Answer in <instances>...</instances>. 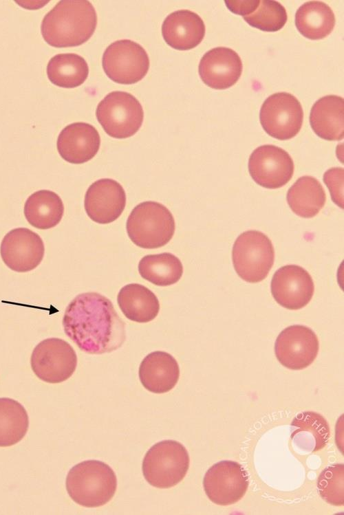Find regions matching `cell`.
Listing matches in <instances>:
<instances>
[{"mask_svg": "<svg viewBox=\"0 0 344 515\" xmlns=\"http://www.w3.org/2000/svg\"><path fill=\"white\" fill-rule=\"evenodd\" d=\"M317 487L320 496L326 502L333 505H343V464H332L325 468L319 476Z\"/></svg>", "mask_w": 344, "mask_h": 515, "instance_id": "31", "label": "cell"}, {"mask_svg": "<svg viewBox=\"0 0 344 515\" xmlns=\"http://www.w3.org/2000/svg\"><path fill=\"white\" fill-rule=\"evenodd\" d=\"M233 263L239 277L249 283L264 280L272 268L275 251L270 239L257 230H248L235 240Z\"/></svg>", "mask_w": 344, "mask_h": 515, "instance_id": "6", "label": "cell"}, {"mask_svg": "<svg viewBox=\"0 0 344 515\" xmlns=\"http://www.w3.org/2000/svg\"><path fill=\"white\" fill-rule=\"evenodd\" d=\"M319 342L316 333L301 325L284 329L277 336L275 352L279 362L288 369L301 370L310 366L317 356Z\"/></svg>", "mask_w": 344, "mask_h": 515, "instance_id": "13", "label": "cell"}, {"mask_svg": "<svg viewBox=\"0 0 344 515\" xmlns=\"http://www.w3.org/2000/svg\"><path fill=\"white\" fill-rule=\"evenodd\" d=\"M180 367L176 360L165 351L147 355L139 367V378L143 386L154 393H164L176 385Z\"/></svg>", "mask_w": 344, "mask_h": 515, "instance_id": "20", "label": "cell"}, {"mask_svg": "<svg viewBox=\"0 0 344 515\" xmlns=\"http://www.w3.org/2000/svg\"><path fill=\"white\" fill-rule=\"evenodd\" d=\"M260 123L271 137L289 140L301 129L303 111L297 98L287 92L272 94L264 102L259 112Z\"/></svg>", "mask_w": 344, "mask_h": 515, "instance_id": "10", "label": "cell"}, {"mask_svg": "<svg viewBox=\"0 0 344 515\" xmlns=\"http://www.w3.org/2000/svg\"><path fill=\"white\" fill-rule=\"evenodd\" d=\"M28 426V415L23 405L13 399L1 397L0 447L19 442L25 435Z\"/></svg>", "mask_w": 344, "mask_h": 515, "instance_id": "29", "label": "cell"}, {"mask_svg": "<svg viewBox=\"0 0 344 515\" xmlns=\"http://www.w3.org/2000/svg\"><path fill=\"white\" fill-rule=\"evenodd\" d=\"M332 10L326 3L310 1L301 5L295 14V25L298 31L310 40L323 39L327 36L335 25Z\"/></svg>", "mask_w": 344, "mask_h": 515, "instance_id": "24", "label": "cell"}, {"mask_svg": "<svg viewBox=\"0 0 344 515\" xmlns=\"http://www.w3.org/2000/svg\"><path fill=\"white\" fill-rule=\"evenodd\" d=\"M103 69L113 81L130 85L141 80L149 68L145 50L129 39L118 40L105 50L102 58Z\"/></svg>", "mask_w": 344, "mask_h": 515, "instance_id": "8", "label": "cell"}, {"mask_svg": "<svg viewBox=\"0 0 344 515\" xmlns=\"http://www.w3.org/2000/svg\"><path fill=\"white\" fill-rule=\"evenodd\" d=\"M310 123L314 132L321 138L341 140L344 135V100L336 95L319 98L312 106Z\"/></svg>", "mask_w": 344, "mask_h": 515, "instance_id": "21", "label": "cell"}, {"mask_svg": "<svg viewBox=\"0 0 344 515\" xmlns=\"http://www.w3.org/2000/svg\"><path fill=\"white\" fill-rule=\"evenodd\" d=\"M238 54L226 47H217L206 52L198 67L202 80L209 87L225 89L234 85L242 72Z\"/></svg>", "mask_w": 344, "mask_h": 515, "instance_id": "17", "label": "cell"}, {"mask_svg": "<svg viewBox=\"0 0 344 515\" xmlns=\"http://www.w3.org/2000/svg\"><path fill=\"white\" fill-rule=\"evenodd\" d=\"M294 162L288 152L272 144L255 149L248 160L252 179L262 187L274 189L283 186L294 173Z\"/></svg>", "mask_w": 344, "mask_h": 515, "instance_id": "12", "label": "cell"}, {"mask_svg": "<svg viewBox=\"0 0 344 515\" xmlns=\"http://www.w3.org/2000/svg\"><path fill=\"white\" fill-rule=\"evenodd\" d=\"M96 25L97 14L89 1L63 0L45 14L41 31L51 46L74 47L88 41Z\"/></svg>", "mask_w": 344, "mask_h": 515, "instance_id": "2", "label": "cell"}, {"mask_svg": "<svg viewBox=\"0 0 344 515\" xmlns=\"http://www.w3.org/2000/svg\"><path fill=\"white\" fill-rule=\"evenodd\" d=\"M270 287L275 300L282 307L292 310L307 305L314 290L310 274L297 265H287L277 270Z\"/></svg>", "mask_w": 344, "mask_h": 515, "instance_id": "15", "label": "cell"}, {"mask_svg": "<svg viewBox=\"0 0 344 515\" xmlns=\"http://www.w3.org/2000/svg\"><path fill=\"white\" fill-rule=\"evenodd\" d=\"M126 205V194L122 186L109 178L92 184L85 195L84 206L88 217L94 221L105 224L116 221Z\"/></svg>", "mask_w": 344, "mask_h": 515, "instance_id": "16", "label": "cell"}, {"mask_svg": "<svg viewBox=\"0 0 344 515\" xmlns=\"http://www.w3.org/2000/svg\"><path fill=\"white\" fill-rule=\"evenodd\" d=\"M63 212L64 206L61 197L49 190L34 193L24 205V215L29 223L42 230L58 224Z\"/></svg>", "mask_w": 344, "mask_h": 515, "instance_id": "25", "label": "cell"}, {"mask_svg": "<svg viewBox=\"0 0 344 515\" xmlns=\"http://www.w3.org/2000/svg\"><path fill=\"white\" fill-rule=\"evenodd\" d=\"M30 364L33 372L40 380L56 384L69 379L74 373L77 356L67 342L50 338L42 340L34 347Z\"/></svg>", "mask_w": 344, "mask_h": 515, "instance_id": "9", "label": "cell"}, {"mask_svg": "<svg viewBox=\"0 0 344 515\" xmlns=\"http://www.w3.org/2000/svg\"><path fill=\"white\" fill-rule=\"evenodd\" d=\"M343 168L335 167L328 169L323 175L324 183L327 186L332 201L343 208Z\"/></svg>", "mask_w": 344, "mask_h": 515, "instance_id": "32", "label": "cell"}, {"mask_svg": "<svg viewBox=\"0 0 344 515\" xmlns=\"http://www.w3.org/2000/svg\"><path fill=\"white\" fill-rule=\"evenodd\" d=\"M287 201L298 216L311 218L324 206L326 196L321 184L314 177L303 176L289 188Z\"/></svg>", "mask_w": 344, "mask_h": 515, "instance_id": "26", "label": "cell"}, {"mask_svg": "<svg viewBox=\"0 0 344 515\" xmlns=\"http://www.w3.org/2000/svg\"><path fill=\"white\" fill-rule=\"evenodd\" d=\"M203 486L209 500L219 505H229L239 501L248 487V476L241 464L233 461H221L206 472Z\"/></svg>", "mask_w": 344, "mask_h": 515, "instance_id": "11", "label": "cell"}, {"mask_svg": "<svg viewBox=\"0 0 344 515\" xmlns=\"http://www.w3.org/2000/svg\"><path fill=\"white\" fill-rule=\"evenodd\" d=\"M116 487L114 470L100 461L80 462L69 470L66 477V489L70 498L87 507L107 503L114 496Z\"/></svg>", "mask_w": 344, "mask_h": 515, "instance_id": "3", "label": "cell"}, {"mask_svg": "<svg viewBox=\"0 0 344 515\" xmlns=\"http://www.w3.org/2000/svg\"><path fill=\"white\" fill-rule=\"evenodd\" d=\"M100 138L96 128L86 122L66 126L57 139V150L63 159L72 164H83L98 153Z\"/></svg>", "mask_w": 344, "mask_h": 515, "instance_id": "18", "label": "cell"}, {"mask_svg": "<svg viewBox=\"0 0 344 515\" xmlns=\"http://www.w3.org/2000/svg\"><path fill=\"white\" fill-rule=\"evenodd\" d=\"M138 272L143 278L154 285L168 286L180 279L183 266L176 256L164 252L144 256L139 262Z\"/></svg>", "mask_w": 344, "mask_h": 515, "instance_id": "28", "label": "cell"}, {"mask_svg": "<svg viewBox=\"0 0 344 515\" xmlns=\"http://www.w3.org/2000/svg\"><path fill=\"white\" fill-rule=\"evenodd\" d=\"M127 232L132 242L145 249L158 248L170 241L175 232V221L164 205L153 201L138 204L127 221Z\"/></svg>", "mask_w": 344, "mask_h": 515, "instance_id": "4", "label": "cell"}, {"mask_svg": "<svg viewBox=\"0 0 344 515\" xmlns=\"http://www.w3.org/2000/svg\"><path fill=\"white\" fill-rule=\"evenodd\" d=\"M63 327L66 336L89 354L114 351L126 338L125 325L112 303L97 292L77 295L66 307Z\"/></svg>", "mask_w": 344, "mask_h": 515, "instance_id": "1", "label": "cell"}, {"mask_svg": "<svg viewBox=\"0 0 344 515\" xmlns=\"http://www.w3.org/2000/svg\"><path fill=\"white\" fill-rule=\"evenodd\" d=\"M96 116L109 135L124 139L133 135L140 129L144 112L141 104L133 96L116 91L108 94L99 102Z\"/></svg>", "mask_w": 344, "mask_h": 515, "instance_id": "7", "label": "cell"}, {"mask_svg": "<svg viewBox=\"0 0 344 515\" xmlns=\"http://www.w3.org/2000/svg\"><path fill=\"white\" fill-rule=\"evenodd\" d=\"M205 25L195 12L180 10L171 13L162 25L165 42L178 50H189L197 47L205 35Z\"/></svg>", "mask_w": 344, "mask_h": 515, "instance_id": "19", "label": "cell"}, {"mask_svg": "<svg viewBox=\"0 0 344 515\" xmlns=\"http://www.w3.org/2000/svg\"><path fill=\"white\" fill-rule=\"evenodd\" d=\"M243 18L253 28L273 32L279 31L285 25L288 15L286 8L279 2L264 0L259 1L255 11Z\"/></svg>", "mask_w": 344, "mask_h": 515, "instance_id": "30", "label": "cell"}, {"mask_svg": "<svg viewBox=\"0 0 344 515\" xmlns=\"http://www.w3.org/2000/svg\"><path fill=\"white\" fill-rule=\"evenodd\" d=\"M44 243L40 236L26 228H14L3 237L0 254L4 263L12 270L27 272L42 261Z\"/></svg>", "mask_w": 344, "mask_h": 515, "instance_id": "14", "label": "cell"}, {"mask_svg": "<svg viewBox=\"0 0 344 515\" xmlns=\"http://www.w3.org/2000/svg\"><path fill=\"white\" fill-rule=\"evenodd\" d=\"M230 12L243 17L250 14L257 8L259 1H225Z\"/></svg>", "mask_w": 344, "mask_h": 515, "instance_id": "33", "label": "cell"}, {"mask_svg": "<svg viewBox=\"0 0 344 515\" xmlns=\"http://www.w3.org/2000/svg\"><path fill=\"white\" fill-rule=\"evenodd\" d=\"M89 67L86 61L76 54H59L48 62L47 74L54 85L74 88L82 85L87 79Z\"/></svg>", "mask_w": 344, "mask_h": 515, "instance_id": "27", "label": "cell"}, {"mask_svg": "<svg viewBox=\"0 0 344 515\" xmlns=\"http://www.w3.org/2000/svg\"><path fill=\"white\" fill-rule=\"evenodd\" d=\"M190 459L186 448L174 440H164L147 452L142 461L146 481L158 488H169L186 476Z\"/></svg>", "mask_w": 344, "mask_h": 515, "instance_id": "5", "label": "cell"}, {"mask_svg": "<svg viewBox=\"0 0 344 515\" xmlns=\"http://www.w3.org/2000/svg\"><path fill=\"white\" fill-rule=\"evenodd\" d=\"M291 439L301 449L314 452L321 450L330 437V427L326 419L313 411L302 412L291 423Z\"/></svg>", "mask_w": 344, "mask_h": 515, "instance_id": "23", "label": "cell"}, {"mask_svg": "<svg viewBox=\"0 0 344 515\" xmlns=\"http://www.w3.org/2000/svg\"><path fill=\"white\" fill-rule=\"evenodd\" d=\"M117 301L124 315L137 322L153 320L160 311L157 296L149 289L138 283L122 287L118 294Z\"/></svg>", "mask_w": 344, "mask_h": 515, "instance_id": "22", "label": "cell"}]
</instances>
